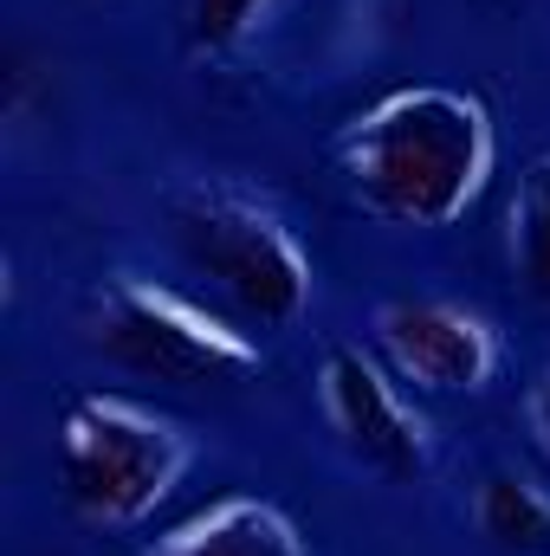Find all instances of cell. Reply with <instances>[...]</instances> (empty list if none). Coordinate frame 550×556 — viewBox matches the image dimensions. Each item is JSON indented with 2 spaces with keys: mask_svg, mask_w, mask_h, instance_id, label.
I'll return each mask as SVG.
<instances>
[{
  "mask_svg": "<svg viewBox=\"0 0 550 556\" xmlns=\"http://www.w3.org/2000/svg\"><path fill=\"white\" fill-rule=\"evenodd\" d=\"M149 556H311V551L273 498L227 492V498L201 505L195 518H182L175 531H162L149 544Z\"/></svg>",
  "mask_w": 550,
  "mask_h": 556,
  "instance_id": "7",
  "label": "cell"
},
{
  "mask_svg": "<svg viewBox=\"0 0 550 556\" xmlns=\"http://www.w3.org/2000/svg\"><path fill=\"white\" fill-rule=\"evenodd\" d=\"M98 350L142 382L168 389H208L240 382L260 369V343L234 330L221 311L195 304L188 291L149 285V278H111L98 304Z\"/></svg>",
  "mask_w": 550,
  "mask_h": 556,
  "instance_id": "4",
  "label": "cell"
},
{
  "mask_svg": "<svg viewBox=\"0 0 550 556\" xmlns=\"http://www.w3.org/2000/svg\"><path fill=\"white\" fill-rule=\"evenodd\" d=\"M512 266L518 278L550 298V155H532L512 194Z\"/></svg>",
  "mask_w": 550,
  "mask_h": 556,
  "instance_id": "9",
  "label": "cell"
},
{
  "mask_svg": "<svg viewBox=\"0 0 550 556\" xmlns=\"http://www.w3.org/2000/svg\"><path fill=\"white\" fill-rule=\"evenodd\" d=\"M479 531L499 551H550V498L518 472H492L479 485Z\"/></svg>",
  "mask_w": 550,
  "mask_h": 556,
  "instance_id": "8",
  "label": "cell"
},
{
  "mask_svg": "<svg viewBox=\"0 0 550 556\" xmlns=\"http://www.w3.org/2000/svg\"><path fill=\"white\" fill-rule=\"evenodd\" d=\"M376 337H383L389 369L402 382H414V389H434V395L486 389L492 369H499V337L486 330V317H473L460 304H440V298L383 304L376 311Z\"/></svg>",
  "mask_w": 550,
  "mask_h": 556,
  "instance_id": "6",
  "label": "cell"
},
{
  "mask_svg": "<svg viewBox=\"0 0 550 556\" xmlns=\"http://www.w3.org/2000/svg\"><path fill=\"white\" fill-rule=\"evenodd\" d=\"M525 420H532L538 453L550 459V376H538V389H532V402H525Z\"/></svg>",
  "mask_w": 550,
  "mask_h": 556,
  "instance_id": "11",
  "label": "cell"
},
{
  "mask_svg": "<svg viewBox=\"0 0 550 556\" xmlns=\"http://www.w3.org/2000/svg\"><path fill=\"white\" fill-rule=\"evenodd\" d=\"M324 415L337 440L383 479H421L427 472V427L402 395V376H389L376 356L337 343L324 356Z\"/></svg>",
  "mask_w": 550,
  "mask_h": 556,
  "instance_id": "5",
  "label": "cell"
},
{
  "mask_svg": "<svg viewBox=\"0 0 550 556\" xmlns=\"http://www.w3.org/2000/svg\"><path fill=\"white\" fill-rule=\"evenodd\" d=\"M337 168L370 214L396 227H447L486 194L499 168V130L492 111L466 91L402 85L343 124Z\"/></svg>",
  "mask_w": 550,
  "mask_h": 556,
  "instance_id": "1",
  "label": "cell"
},
{
  "mask_svg": "<svg viewBox=\"0 0 550 556\" xmlns=\"http://www.w3.org/2000/svg\"><path fill=\"white\" fill-rule=\"evenodd\" d=\"M188 459V433L130 395H78L59 420L65 492L91 525H142L182 485Z\"/></svg>",
  "mask_w": 550,
  "mask_h": 556,
  "instance_id": "3",
  "label": "cell"
},
{
  "mask_svg": "<svg viewBox=\"0 0 550 556\" xmlns=\"http://www.w3.org/2000/svg\"><path fill=\"white\" fill-rule=\"evenodd\" d=\"M168 233L182 260L208 278L240 317L253 324H291L311 298V260L291 240L273 207H260L240 188L201 181L168 201Z\"/></svg>",
  "mask_w": 550,
  "mask_h": 556,
  "instance_id": "2",
  "label": "cell"
},
{
  "mask_svg": "<svg viewBox=\"0 0 550 556\" xmlns=\"http://www.w3.org/2000/svg\"><path fill=\"white\" fill-rule=\"evenodd\" d=\"M266 7H273V0H195V7H188V33H195L201 52H227V46H240V39L260 26Z\"/></svg>",
  "mask_w": 550,
  "mask_h": 556,
  "instance_id": "10",
  "label": "cell"
}]
</instances>
